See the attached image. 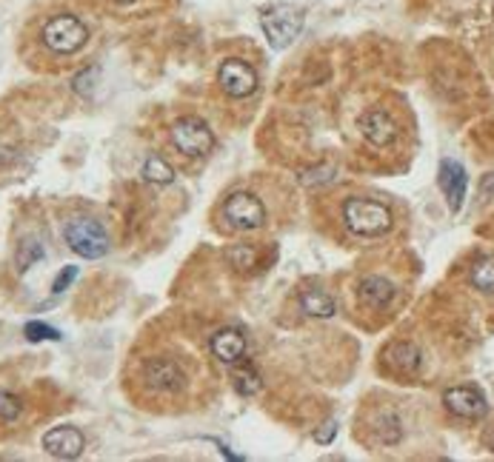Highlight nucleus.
<instances>
[{"instance_id": "obj_18", "label": "nucleus", "mask_w": 494, "mask_h": 462, "mask_svg": "<svg viewBox=\"0 0 494 462\" xmlns=\"http://www.w3.org/2000/svg\"><path fill=\"white\" fill-rule=\"evenodd\" d=\"M37 260H43V246L37 240L27 237V240H20V246H18V254H15V263H18V272L20 274H27L29 268L37 263Z\"/></svg>"}, {"instance_id": "obj_24", "label": "nucleus", "mask_w": 494, "mask_h": 462, "mask_svg": "<svg viewBox=\"0 0 494 462\" xmlns=\"http://www.w3.org/2000/svg\"><path fill=\"white\" fill-rule=\"evenodd\" d=\"M97 77H100V72L92 66V69H86V72H81L78 77H74V81H72V89H74V92H78V95H92L95 92V83H97Z\"/></svg>"}, {"instance_id": "obj_19", "label": "nucleus", "mask_w": 494, "mask_h": 462, "mask_svg": "<svg viewBox=\"0 0 494 462\" xmlns=\"http://www.w3.org/2000/svg\"><path fill=\"white\" fill-rule=\"evenodd\" d=\"M472 282L483 294H494V257H480V260H475Z\"/></svg>"}, {"instance_id": "obj_7", "label": "nucleus", "mask_w": 494, "mask_h": 462, "mask_svg": "<svg viewBox=\"0 0 494 462\" xmlns=\"http://www.w3.org/2000/svg\"><path fill=\"white\" fill-rule=\"evenodd\" d=\"M143 382L158 394H177L186 385V371L174 357H149L143 363Z\"/></svg>"}, {"instance_id": "obj_13", "label": "nucleus", "mask_w": 494, "mask_h": 462, "mask_svg": "<svg viewBox=\"0 0 494 462\" xmlns=\"http://www.w3.org/2000/svg\"><path fill=\"white\" fill-rule=\"evenodd\" d=\"M212 354L226 366L243 363L246 357V337L237 328H223L212 337Z\"/></svg>"}, {"instance_id": "obj_16", "label": "nucleus", "mask_w": 494, "mask_h": 462, "mask_svg": "<svg viewBox=\"0 0 494 462\" xmlns=\"http://www.w3.org/2000/svg\"><path fill=\"white\" fill-rule=\"evenodd\" d=\"M300 308H303V312H306L309 317L326 320V317L335 314V300L328 297L326 291H320V289H306V291L300 294Z\"/></svg>"}, {"instance_id": "obj_26", "label": "nucleus", "mask_w": 494, "mask_h": 462, "mask_svg": "<svg viewBox=\"0 0 494 462\" xmlns=\"http://www.w3.org/2000/svg\"><path fill=\"white\" fill-rule=\"evenodd\" d=\"M229 260L237 268H246V266L255 263V251H251L249 246H235V249H229Z\"/></svg>"}, {"instance_id": "obj_20", "label": "nucleus", "mask_w": 494, "mask_h": 462, "mask_svg": "<svg viewBox=\"0 0 494 462\" xmlns=\"http://www.w3.org/2000/svg\"><path fill=\"white\" fill-rule=\"evenodd\" d=\"M232 382H235V389H237V394H243V397H255L260 389H263V382H260V377H258V371L255 368H237L235 371V377H232Z\"/></svg>"}, {"instance_id": "obj_28", "label": "nucleus", "mask_w": 494, "mask_h": 462, "mask_svg": "<svg viewBox=\"0 0 494 462\" xmlns=\"http://www.w3.org/2000/svg\"><path fill=\"white\" fill-rule=\"evenodd\" d=\"M115 4H120V6H129V4H135V0H115Z\"/></svg>"}, {"instance_id": "obj_25", "label": "nucleus", "mask_w": 494, "mask_h": 462, "mask_svg": "<svg viewBox=\"0 0 494 462\" xmlns=\"http://www.w3.org/2000/svg\"><path fill=\"white\" fill-rule=\"evenodd\" d=\"M74 277H78V266H66V268H63V272L52 282V294H63V291H66L72 282H74Z\"/></svg>"}, {"instance_id": "obj_1", "label": "nucleus", "mask_w": 494, "mask_h": 462, "mask_svg": "<svg viewBox=\"0 0 494 462\" xmlns=\"http://www.w3.org/2000/svg\"><path fill=\"white\" fill-rule=\"evenodd\" d=\"M343 223L358 237H380L391 228V212L377 200L349 197L343 203Z\"/></svg>"}, {"instance_id": "obj_8", "label": "nucleus", "mask_w": 494, "mask_h": 462, "mask_svg": "<svg viewBox=\"0 0 494 462\" xmlns=\"http://www.w3.org/2000/svg\"><path fill=\"white\" fill-rule=\"evenodd\" d=\"M218 83L226 92V97H235V100H243L249 95H255L258 89V72L249 66L246 60H237V58H229L220 63L218 69Z\"/></svg>"}, {"instance_id": "obj_14", "label": "nucleus", "mask_w": 494, "mask_h": 462, "mask_svg": "<svg viewBox=\"0 0 494 462\" xmlns=\"http://www.w3.org/2000/svg\"><path fill=\"white\" fill-rule=\"evenodd\" d=\"M360 303L369 308H386L391 300H395V286L383 277H366L360 282Z\"/></svg>"}, {"instance_id": "obj_2", "label": "nucleus", "mask_w": 494, "mask_h": 462, "mask_svg": "<svg viewBox=\"0 0 494 462\" xmlns=\"http://www.w3.org/2000/svg\"><path fill=\"white\" fill-rule=\"evenodd\" d=\"M303 23H306L303 9L289 6V4H277V6L266 9L260 15L263 35H266V41H269L272 49H286V46L295 43L300 37V32H303Z\"/></svg>"}, {"instance_id": "obj_15", "label": "nucleus", "mask_w": 494, "mask_h": 462, "mask_svg": "<svg viewBox=\"0 0 494 462\" xmlns=\"http://www.w3.org/2000/svg\"><path fill=\"white\" fill-rule=\"evenodd\" d=\"M386 363L395 371H400V374H414L421 368V351L409 343H395L386 349Z\"/></svg>"}, {"instance_id": "obj_5", "label": "nucleus", "mask_w": 494, "mask_h": 462, "mask_svg": "<svg viewBox=\"0 0 494 462\" xmlns=\"http://www.w3.org/2000/svg\"><path fill=\"white\" fill-rule=\"evenodd\" d=\"M223 217L235 231H258L266 223V205L251 191H235L223 205Z\"/></svg>"}, {"instance_id": "obj_6", "label": "nucleus", "mask_w": 494, "mask_h": 462, "mask_svg": "<svg viewBox=\"0 0 494 462\" xmlns=\"http://www.w3.org/2000/svg\"><path fill=\"white\" fill-rule=\"evenodd\" d=\"M172 143L186 158H204V154L214 149V135L200 118H181L172 126Z\"/></svg>"}, {"instance_id": "obj_17", "label": "nucleus", "mask_w": 494, "mask_h": 462, "mask_svg": "<svg viewBox=\"0 0 494 462\" xmlns=\"http://www.w3.org/2000/svg\"><path fill=\"white\" fill-rule=\"evenodd\" d=\"M143 177L155 186H169L174 180V169L163 158H158V154H151V158L143 163Z\"/></svg>"}, {"instance_id": "obj_11", "label": "nucleus", "mask_w": 494, "mask_h": 462, "mask_svg": "<svg viewBox=\"0 0 494 462\" xmlns=\"http://www.w3.org/2000/svg\"><path fill=\"white\" fill-rule=\"evenodd\" d=\"M360 132H363V137L369 140L372 146L383 149V146H391V143H395L398 135H400V128H398L395 120H391V114H386L383 109H372V112H366V114H363V120H360Z\"/></svg>"}, {"instance_id": "obj_27", "label": "nucleus", "mask_w": 494, "mask_h": 462, "mask_svg": "<svg viewBox=\"0 0 494 462\" xmlns=\"http://www.w3.org/2000/svg\"><path fill=\"white\" fill-rule=\"evenodd\" d=\"M335 434H337V422H335V420H328L320 431H314V440H318L320 445H328V443L335 440Z\"/></svg>"}, {"instance_id": "obj_3", "label": "nucleus", "mask_w": 494, "mask_h": 462, "mask_svg": "<svg viewBox=\"0 0 494 462\" xmlns=\"http://www.w3.org/2000/svg\"><path fill=\"white\" fill-rule=\"evenodd\" d=\"M63 237H66L69 249L78 257H86V260L106 257L112 249L109 231L97 220H92V217H74V220H69L66 228H63Z\"/></svg>"}, {"instance_id": "obj_21", "label": "nucleus", "mask_w": 494, "mask_h": 462, "mask_svg": "<svg viewBox=\"0 0 494 462\" xmlns=\"http://www.w3.org/2000/svg\"><path fill=\"white\" fill-rule=\"evenodd\" d=\"M377 436H380V443H386V445H398V443L403 440L400 420H398L395 414L380 417V420H377Z\"/></svg>"}, {"instance_id": "obj_9", "label": "nucleus", "mask_w": 494, "mask_h": 462, "mask_svg": "<svg viewBox=\"0 0 494 462\" xmlns=\"http://www.w3.org/2000/svg\"><path fill=\"white\" fill-rule=\"evenodd\" d=\"M443 403H446L452 414H458L463 420H480L489 414L486 394L475 389V385H458V389H449L446 394H443Z\"/></svg>"}, {"instance_id": "obj_4", "label": "nucleus", "mask_w": 494, "mask_h": 462, "mask_svg": "<svg viewBox=\"0 0 494 462\" xmlns=\"http://www.w3.org/2000/svg\"><path fill=\"white\" fill-rule=\"evenodd\" d=\"M43 46L55 55H74L89 43V29L81 18L74 15H55L43 26Z\"/></svg>"}, {"instance_id": "obj_22", "label": "nucleus", "mask_w": 494, "mask_h": 462, "mask_svg": "<svg viewBox=\"0 0 494 462\" xmlns=\"http://www.w3.org/2000/svg\"><path fill=\"white\" fill-rule=\"evenodd\" d=\"M23 334H27V340H29V343H43V340H49V343H60V340H63V334H60L58 328L46 326V323H37V320H32V323L23 326Z\"/></svg>"}, {"instance_id": "obj_10", "label": "nucleus", "mask_w": 494, "mask_h": 462, "mask_svg": "<svg viewBox=\"0 0 494 462\" xmlns=\"http://www.w3.org/2000/svg\"><path fill=\"white\" fill-rule=\"evenodd\" d=\"M86 448V436L74 426H58L43 434V451L55 459H78Z\"/></svg>"}, {"instance_id": "obj_12", "label": "nucleus", "mask_w": 494, "mask_h": 462, "mask_svg": "<svg viewBox=\"0 0 494 462\" xmlns=\"http://www.w3.org/2000/svg\"><path fill=\"white\" fill-rule=\"evenodd\" d=\"M437 183H440L443 191H446L452 212H460L463 209V197H466V186H468V177H466L463 166L454 163V160H443L440 172H437Z\"/></svg>"}, {"instance_id": "obj_23", "label": "nucleus", "mask_w": 494, "mask_h": 462, "mask_svg": "<svg viewBox=\"0 0 494 462\" xmlns=\"http://www.w3.org/2000/svg\"><path fill=\"white\" fill-rule=\"evenodd\" d=\"M20 411H23V403H20L18 394L0 391V420H4V422H15L20 417Z\"/></svg>"}]
</instances>
